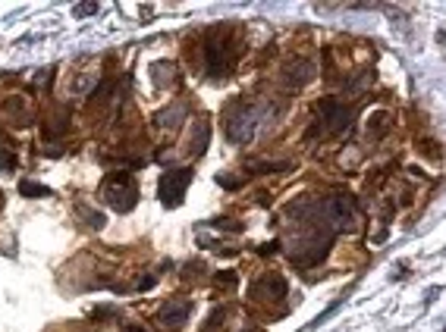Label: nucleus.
Returning a JSON list of instances; mask_svg holds the SVG:
<instances>
[{"instance_id": "nucleus-9", "label": "nucleus", "mask_w": 446, "mask_h": 332, "mask_svg": "<svg viewBox=\"0 0 446 332\" xmlns=\"http://www.w3.org/2000/svg\"><path fill=\"white\" fill-rule=\"evenodd\" d=\"M207 138H211V126H207V122H195V138H192V144H189V154L192 157L205 154Z\"/></svg>"}, {"instance_id": "nucleus-7", "label": "nucleus", "mask_w": 446, "mask_h": 332, "mask_svg": "<svg viewBox=\"0 0 446 332\" xmlns=\"http://www.w3.org/2000/svg\"><path fill=\"white\" fill-rule=\"evenodd\" d=\"M189 313H192V301L173 298V301H167V304L160 307L158 320H160V326H164V329H179V326L189 320Z\"/></svg>"}, {"instance_id": "nucleus-5", "label": "nucleus", "mask_w": 446, "mask_h": 332, "mask_svg": "<svg viewBox=\"0 0 446 332\" xmlns=\"http://www.w3.org/2000/svg\"><path fill=\"white\" fill-rule=\"evenodd\" d=\"M317 110H321V122H324V129L327 132H343L346 122L352 119V110L343 107V104H337L333 97H324Z\"/></svg>"}, {"instance_id": "nucleus-11", "label": "nucleus", "mask_w": 446, "mask_h": 332, "mask_svg": "<svg viewBox=\"0 0 446 332\" xmlns=\"http://www.w3.org/2000/svg\"><path fill=\"white\" fill-rule=\"evenodd\" d=\"M19 195L22 197H50V188H48V185H38V182L22 179V182H19Z\"/></svg>"}, {"instance_id": "nucleus-10", "label": "nucleus", "mask_w": 446, "mask_h": 332, "mask_svg": "<svg viewBox=\"0 0 446 332\" xmlns=\"http://www.w3.org/2000/svg\"><path fill=\"white\" fill-rule=\"evenodd\" d=\"M179 116H183V107H170V110H164V113H158L154 116V126H158V129H164V132H170V129H176V119Z\"/></svg>"}, {"instance_id": "nucleus-1", "label": "nucleus", "mask_w": 446, "mask_h": 332, "mask_svg": "<svg viewBox=\"0 0 446 332\" xmlns=\"http://www.w3.org/2000/svg\"><path fill=\"white\" fill-rule=\"evenodd\" d=\"M101 197H104V204H107L110 211L129 213L132 207H136V201H138V188H136V182H132L129 173H113V176L104 179Z\"/></svg>"}, {"instance_id": "nucleus-2", "label": "nucleus", "mask_w": 446, "mask_h": 332, "mask_svg": "<svg viewBox=\"0 0 446 332\" xmlns=\"http://www.w3.org/2000/svg\"><path fill=\"white\" fill-rule=\"evenodd\" d=\"M233 41H230V32L227 28H217V32L207 35V48H205V57H207V69H211L214 79H223L233 66V48H230Z\"/></svg>"}, {"instance_id": "nucleus-3", "label": "nucleus", "mask_w": 446, "mask_h": 332, "mask_svg": "<svg viewBox=\"0 0 446 332\" xmlns=\"http://www.w3.org/2000/svg\"><path fill=\"white\" fill-rule=\"evenodd\" d=\"M254 129H258V107L252 101H239L230 110V122H227V138L236 144L252 141Z\"/></svg>"}, {"instance_id": "nucleus-13", "label": "nucleus", "mask_w": 446, "mask_h": 332, "mask_svg": "<svg viewBox=\"0 0 446 332\" xmlns=\"http://www.w3.org/2000/svg\"><path fill=\"white\" fill-rule=\"evenodd\" d=\"M173 66L170 63H160V66H154V81H158V85H170L173 81Z\"/></svg>"}, {"instance_id": "nucleus-16", "label": "nucleus", "mask_w": 446, "mask_h": 332, "mask_svg": "<svg viewBox=\"0 0 446 332\" xmlns=\"http://www.w3.org/2000/svg\"><path fill=\"white\" fill-rule=\"evenodd\" d=\"M126 332H142V329H138V326H129V329H126Z\"/></svg>"}, {"instance_id": "nucleus-8", "label": "nucleus", "mask_w": 446, "mask_h": 332, "mask_svg": "<svg viewBox=\"0 0 446 332\" xmlns=\"http://www.w3.org/2000/svg\"><path fill=\"white\" fill-rule=\"evenodd\" d=\"M286 295V282H283V276H264V279H258V282L252 285V298L258 301H277V298H283Z\"/></svg>"}, {"instance_id": "nucleus-12", "label": "nucleus", "mask_w": 446, "mask_h": 332, "mask_svg": "<svg viewBox=\"0 0 446 332\" xmlns=\"http://www.w3.org/2000/svg\"><path fill=\"white\" fill-rule=\"evenodd\" d=\"M79 217H82V219H89V226H91V229H101V226H104V213L91 211L89 204H79Z\"/></svg>"}, {"instance_id": "nucleus-14", "label": "nucleus", "mask_w": 446, "mask_h": 332, "mask_svg": "<svg viewBox=\"0 0 446 332\" xmlns=\"http://www.w3.org/2000/svg\"><path fill=\"white\" fill-rule=\"evenodd\" d=\"M91 13H97V3H79L76 7V16H91Z\"/></svg>"}, {"instance_id": "nucleus-6", "label": "nucleus", "mask_w": 446, "mask_h": 332, "mask_svg": "<svg viewBox=\"0 0 446 332\" xmlns=\"http://www.w3.org/2000/svg\"><path fill=\"white\" fill-rule=\"evenodd\" d=\"M311 79H315V63L305 60V57H292L283 66V85H289V88H302Z\"/></svg>"}, {"instance_id": "nucleus-15", "label": "nucleus", "mask_w": 446, "mask_h": 332, "mask_svg": "<svg viewBox=\"0 0 446 332\" xmlns=\"http://www.w3.org/2000/svg\"><path fill=\"white\" fill-rule=\"evenodd\" d=\"M151 285H154V276H145L142 282H138V289H142V292H145V289H151Z\"/></svg>"}, {"instance_id": "nucleus-4", "label": "nucleus", "mask_w": 446, "mask_h": 332, "mask_svg": "<svg viewBox=\"0 0 446 332\" xmlns=\"http://www.w3.org/2000/svg\"><path fill=\"white\" fill-rule=\"evenodd\" d=\"M189 182H192V173L189 170H170L160 176L158 182V197L167 204V207H176L179 201H183L185 188H189Z\"/></svg>"}]
</instances>
